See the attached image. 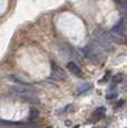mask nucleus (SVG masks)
<instances>
[{"instance_id":"39448f33","label":"nucleus","mask_w":127,"mask_h":128,"mask_svg":"<svg viewBox=\"0 0 127 128\" xmlns=\"http://www.w3.org/2000/svg\"><path fill=\"white\" fill-rule=\"evenodd\" d=\"M82 51L84 52V55L86 56L87 58L92 61V62H97V61H98V59H99L98 54H97L96 51H95V49H92V47H89V46L84 47V48L82 49Z\"/></svg>"},{"instance_id":"20e7f679","label":"nucleus","mask_w":127,"mask_h":128,"mask_svg":"<svg viewBox=\"0 0 127 128\" xmlns=\"http://www.w3.org/2000/svg\"><path fill=\"white\" fill-rule=\"evenodd\" d=\"M50 77L55 80H59V82H62V80L67 79V75H66V72L62 70V68H60L59 66H57L55 62H51Z\"/></svg>"},{"instance_id":"2eb2a0df","label":"nucleus","mask_w":127,"mask_h":128,"mask_svg":"<svg viewBox=\"0 0 127 128\" xmlns=\"http://www.w3.org/2000/svg\"><path fill=\"white\" fill-rule=\"evenodd\" d=\"M124 104H125V100H124V99H122V100H118V102H117V105H116V107L118 108V107H120V106H123Z\"/></svg>"},{"instance_id":"1a4fd4ad","label":"nucleus","mask_w":127,"mask_h":128,"mask_svg":"<svg viewBox=\"0 0 127 128\" xmlns=\"http://www.w3.org/2000/svg\"><path fill=\"white\" fill-rule=\"evenodd\" d=\"M90 88H92V84H89V82L82 84V85H80L77 88V94L78 95H82V94H85L86 92H88Z\"/></svg>"},{"instance_id":"9d476101","label":"nucleus","mask_w":127,"mask_h":128,"mask_svg":"<svg viewBox=\"0 0 127 128\" xmlns=\"http://www.w3.org/2000/svg\"><path fill=\"white\" fill-rule=\"evenodd\" d=\"M116 96H117V92H116V86H115V85H112V87L109 88L108 92H107L106 98H107V99H112V98H116Z\"/></svg>"},{"instance_id":"4468645a","label":"nucleus","mask_w":127,"mask_h":128,"mask_svg":"<svg viewBox=\"0 0 127 128\" xmlns=\"http://www.w3.org/2000/svg\"><path fill=\"white\" fill-rule=\"evenodd\" d=\"M109 75H110V72H109V71H107V72H106V75L104 76L105 78H102V79L100 80V82H107V80H108V78H109V77H108Z\"/></svg>"},{"instance_id":"0eeeda50","label":"nucleus","mask_w":127,"mask_h":128,"mask_svg":"<svg viewBox=\"0 0 127 128\" xmlns=\"http://www.w3.org/2000/svg\"><path fill=\"white\" fill-rule=\"evenodd\" d=\"M67 68L72 71V74H74L75 76H77V77H82V71L80 70V68L78 67L75 62H72V61H70V62L67 64Z\"/></svg>"},{"instance_id":"ddd939ff","label":"nucleus","mask_w":127,"mask_h":128,"mask_svg":"<svg viewBox=\"0 0 127 128\" xmlns=\"http://www.w3.org/2000/svg\"><path fill=\"white\" fill-rule=\"evenodd\" d=\"M117 4H119V7L122 8V10L127 14V1L126 0H117Z\"/></svg>"},{"instance_id":"9b49d317","label":"nucleus","mask_w":127,"mask_h":128,"mask_svg":"<svg viewBox=\"0 0 127 128\" xmlns=\"http://www.w3.org/2000/svg\"><path fill=\"white\" fill-rule=\"evenodd\" d=\"M38 116H39L38 109H36L35 107L30 108V110H29V120H35Z\"/></svg>"},{"instance_id":"6e6552de","label":"nucleus","mask_w":127,"mask_h":128,"mask_svg":"<svg viewBox=\"0 0 127 128\" xmlns=\"http://www.w3.org/2000/svg\"><path fill=\"white\" fill-rule=\"evenodd\" d=\"M0 126H18V127H29V125L25 124L22 122H9V120H2L0 119Z\"/></svg>"},{"instance_id":"f257e3e1","label":"nucleus","mask_w":127,"mask_h":128,"mask_svg":"<svg viewBox=\"0 0 127 128\" xmlns=\"http://www.w3.org/2000/svg\"><path fill=\"white\" fill-rule=\"evenodd\" d=\"M125 30H126L125 26H124L123 19H122L116 26L112 28V30L109 31L108 36H109V38H110L112 41H115V42H117V44H124V45H126L127 37L125 35Z\"/></svg>"},{"instance_id":"f03ea898","label":"nucleus","mask_w":127,"mask_h":128,"mask_svg":"<svg viewBox=\"0 0 127 128\" xmlns=\"http://www.w3.org/2000/svg\"><path fill=\"white\" fill-rule=\"evenodd\" d=\"M92 37L96 40V42L102 47L104 50H110L112 49V42L110 38L107 34H105V31H102V29H96L92 34Z\"/></svg>"},{"instance_id":"f8f14e48","label":"nucleus","mask_w":127,"mask_h":128,"mask_svg":"<svg viewBox=\"0 0 127 128\" xmlns=\"http://www.w3.org/2000/svg\"><path fill=\"white\" fill-rule=\"evenodd\" d=\"M123 80V76L120 75V74H117V75H115L113 77V79H112V85H118L119 82Z\"/></svg>"},{"instance_id":"7ed1b4c3","label":"nucleus","mask_w":127,"mask_h":128,"mask_svg":"<svg viewBox=\"0 0 127 128\" xmlns=\"http://www.w3.org/2000/svg\"><path fill=\"white\" fill-rule=\"evenodd\" d=\"M10 92H12L16 95L19 96H29V97H32L35 89H34L31 86H12L10 88Z\"/></svg>"},{"instance_id":"423d86ee","label":"nucleus","mask_w":127,"mask_h":128,"mask_svg":"<svg viewBox=\"0 0 127 128\" xmlns=\"http://www.w3.org/2000/svg\"><path fill=\"white\" fill-rule=\"evenodd\" d=\"M105 112H106V109H105L104 107H98V108H97V109L94 112V114H92V122H99V120H100L102 118L105 116Z\"/></svg>"}]
</instances>
